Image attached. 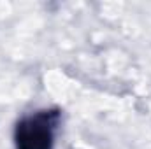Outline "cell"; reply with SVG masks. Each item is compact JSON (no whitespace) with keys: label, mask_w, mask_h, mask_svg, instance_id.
Returning <instances> with one entry per match:
<instances>
[{"label":"cell","mask_w":151,"mask_h":149,"mask_svg":"<svg viewBox=\"0 0 151 149\" xmlns=\"http://www.w3.org/2000/svg\"><path fill=\"white\" fill-rule=\"evenodd\" d=\"M60 117L58 109H44L21 117L14 128L16 149H53Z\"/></svg>","instance_id":"obj_1"}]
</instances>
